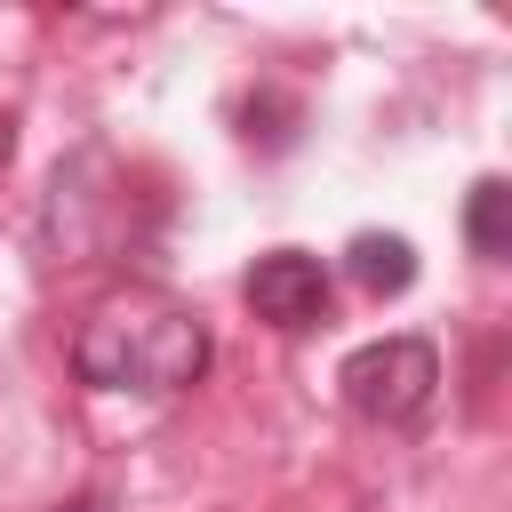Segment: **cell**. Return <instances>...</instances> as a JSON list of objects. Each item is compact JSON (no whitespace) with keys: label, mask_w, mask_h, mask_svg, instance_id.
Segmentation results:
<instances>
[{"label":"cell","mask_w":512,"mask_h":512,"mask_svg":"<svg viewBox=\"0 0 512 512\" xmlns=\"http://www.w3.org/2000/svg\"><path fill=\"white\" fill-rule=\"evenodd\" d=\"M72 368L104 392H184L208 368V328L176 304H112L80 328Z\"/></svg>","instance_id":"cell-1"},{"label":"cell","mask_w":512,"mask_h":512,"mask_svg":"<svg viewBox=\"0 0 512 512\" xmlns=\"http://www.w3.org/2000/svg\"><path fill=\"white\" fill-rule=\"evenodd\" d=\"M344 384V408L368 416V424H416L432 408V384H440V352L424 336H376L360 352H344L336 368Z\"/></svg>","instance_id":"cell-2"},{"label":"cell","mask_w":512,"mask_h":512,"mask_svg":"<svg viewBox=\"0 0 512 512\" xmlns=\"http://www.w3.org/2000/svg\"><path fill=\"white\" fill-rule=\"evenodd\" d=\"M248 304H256V320H272L280 336L320 328V320H328V272H320V256H304V248L256 256V264H248Z\"/></svg>","instance_id":"cell-3"},{"label":"cell","mask_w":512,"mask_h":512,"mask_svg":"<svg viewBox=\"0 0 512 512\" xmlns=\"http://www.w3.org/2000/svg\"><path fill=\"white\" fill-rule=\"evenodd\" d=\"M344 272H352L368 296H400V288L416 280V248H408L400 232H352V248H344Z\"/></svg>","instance_id":"cell-4"},{"label":"cell","mask_w":512,"mask_h":512,"mask_svg":"<svg viewBox=\"0 0 512 512\" xmlns=\"http://www.w3.org/2000/svg\"><path fill=\"white\" fill-rule=\"evenodd\" d=\"M464 240H472V256H504V240H512V184H504V176H480V184H472V200H464Z\"/></svg>","instance_id":"cell-5"},{"label":"cell","mask_w":512,"mask_h":512,"mask_svg":"<svg viewBox=\"0 0 512 512\" xmlns=\"http://www.w3.org/2000/svg\"><path fill=\"white\" fill-rule=\"evenodd\" d=\"M56 512H104V504H96V496H64Z\"/></svg>","instance_id":"cell-6"}]
</instances>
